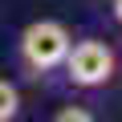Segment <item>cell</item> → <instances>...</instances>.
I'll return each instance as SVG.
<instances>
[{
    "label": "cell",
    "mask_w": 122,
    "mask_h": 122,
    "mask_svg": "<svg viewBox=\"0 0 122 122\" xmlns=\"http://www.w3.org/2000/svg\"><path fill=\"white\" fill-rule=\"evenodd\" d=\"M114 16H118V20H122V0H114Z\"/></svg>",
    "instance_id": "cell-5"
},
{
    "label": "cell",
    "mask_w": 122,
    "mask_h": 122,
    "mask_svg": "<svg viewBox=\"0 0 122 122\" xmlns=\"http://www.w3.org/2000/svg\"><path fill=\"white\" fill-rule=\"evenodd\" d=\"M16 110H20V94H16V86H8L4 77H0V122H12Z\"/></svg>",
    "instance_id": "cell-3"
},
{
    "label": "cell",
    "mask_w": 122,
    "mask_h": 122,
    "mask_svg": "<svg viewBox=\"0 0 122 122\" xmlns=\"http://www.w3.org/2000/svg\"><path fill=\"white\" fill-rule=\"evenodd\" d=\"M53 122H98V114L86 110V106H61L53 114Z\"/></svg>",
    "instance_id": "cell-4"
},
{
    "label": "cell",
    "mask_w": 122,
    "mask_h": 122,
    "mask_svg": "<svg viewBox=\"0 0 122 122\" xmlns=\"http://www.w3.org/2000/svg\"><path fill=\"white\" fill-rule=\"evenodd\" d=\"M73 37L61 20H33L25 33H20V65L29 73H49L65 61Z\"/></svg>",
    "instance_id": "cell-1"
},
{
    "label": "cell",
    "mask_w": 122,
    "mask_h": 122,
    "mask_svg": "<svg viewBox=\"0 0 122 122\" xmlns=\"http://www.w3.org/2000/svg\"><path fill=\"white\" fill-rule=\"evenodd\" d=\"M61 65H65L69 86H77V90H98V86H106V81L118 73V53H114L106 41L86 37V41H73V45H69V53H65Z\"/></svg>",
    "instance_id": "cell-2"
}]
</instances>
